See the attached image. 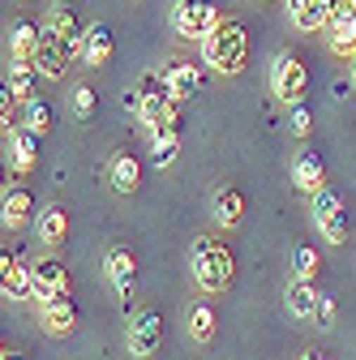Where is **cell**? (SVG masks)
Returning <instances> with one entry per match:
<instances>
[{
	"label": "cell",
	"instance_id": "4316f807",
	"mask_svg": "<svg viewBox=\"0 0 356 360\" xmlns=\"http://www.w3.org/2000/svg\"><path fill=\"white\" fill-rule=\"evenodd\" d=\"M48 26H52V30H61V34H65V39L73 43V48L82 43V34L91 30V26H82V22H77V13H73L69 5H56V9L48 13Z\"/></svg>",
	"mask_w": 356,
	"mask_h": 360
},
{
	"label": "cell",
	"instance_id": "f546056e",
	"mask_svg": "<svg viewBox=\"0 0 356 360\" xmlns=\"http://www.w3.org/2000/svg\"><path fill=\"white\" fill-rule=\"evenodd\" d=\"M69 103H73V116H77V120H95V112H99V99H95L91 86H77Z\"/></svg>",
	"mask_w": 356,
	"mask_h": 360
},
{
	"label": "cell",
	"instance_id": "d6986e66",
	"mask_svg": "<svg viewBox=\"0 0 356 360\" xmlns=\"http://www.w3.org/2000/svg\"><path fill=\"white\" fill-rule=\"evenodd\" d=\"M210 214H215L219 228H236V223L245 219V198H241L236 189H215V198H210Z\"/></svg>",
	"mask_w": 356,
	"mask_h": 360
},
{
	"label": "cell",
	"instance_id": "e0dca14e",
	"mask_svg": "<svg viewBox=\"0 0 356 360\" xmlns=\"http://www.w3.org/2000/svg\"><path fill=\"white\" fill-rule=\"evenodd\" d=\"M112 30H103V26H91L82 34V43H77V56H82V65H91V69H99L108 56H112Z\"/></svg>",
	"mask_w": 356,
	"mask_h": 360
},
{
	"label": "cell",
	"instance_id": "ffe728a7",
	"mask_svg": "<svg viewBox=\"0 0 356 360\" xmlns=\"http://www.w3.org/2000/svg\"><path fill=\"white\" fill-rule=\"evenodd\" d=\"M318 304H322V296H318V283L314 279H292V288H288V309L296 313V318H314L318 313Z\"/></svg>",
	"mask_w": 356,
	"mask_h": 360
},
{
	"label": "cell",
	"instance_id": "9a60e30c",
	"mask_svg": "<svg viewBox=\"0 0 356 360\" xmlns=\"http://www.w3.org/2000/svg\"><path fill=\"white\" fill-rule=\"evenodd\" d=\"M163 82H167V90H172V99H193L198 90H202V73L189 65V60H172V65H163Z\"/></svg>",
	"mask_w": 356,
	"mask_h": 360
},
{
	"label": "cell",
	"instance_id": "44dd1931",
	"mask_svg": "<svg viewBox=\"0 0 356 360\" xmlns=\"http://www.w3.org/2000/svg\"><path fill=\"white\" fill-rule=\"evenodd\" d=\"M138 185H142V163L120 150V155L112 159V189H116V193H133Z\"/></svg>",
	"mask_w": 356,
	"mask_h": 360
},
{
	"label": "cell",
	"instance_id": "d4e9b609",
	"mask_svg": "<svg viewBox=\"0 0 356 360\" xmlns=\"http://www.w3.org/2000/svg\"><path fill=\"white\" fill-rule=\"evenodd\" d=\"M30 210H34V198H30V189H22V185H9V189H5V223H9V228H22V223L30 219Z\"/></svg>",
	"mask_w": 356,
	"mask_h": 360
},
{
	"label": "cell",
	"instance_id": "6da1fadb",
	"mask_svg": "<svg viewBox=\"0 0 356 360\" xmlns=\"http://www.w3.org/2000/svg\"><path fill=\"white\" fill-rule=\"evenodd\" d=\"M189 270H193V283L210 296L219 292H228L232 275H236V262H232V249L224 240H215V236H198L193 249H189Z\"/></svg>",
	"mask_w": 356,
	"mask_h": 360
},
{
	"label": "cell",
	"instance_id": "ba28073f",
	"mask_svg": "<svg viewBox=\"0 0 356 360\" xmlns=\"http://www.w3.org/2000/svg\"><path fill=\"white\" fill-rule=\"evenodd\" d=\"M163 343V318L155 309H142V313H133V322H129V352L138 356V360H151Z\"/></svg>",
	"mask_w": 356,
	"mask_h": 360
},
{
	"label": "cell",
	"instance_id": "9c48e42d",
	"mask_svg": "<svg viewBox=\"0 0 356 360\" xmlns=\"http://www.w3.org/2000/svg\"><path fill=\"white\" fill-rule=\"evenodd\" d=\"M326 43L339 56H356V0H335L326 22Z\"/></svg>",
	"mask_w": 356,
	"mask_h": 360
},
{
	"label": "cell",
	"instance_id": "52a82bcc",
	"mask_svg": "<svg viewBox=\"0 0 356 360\" xmlns=\"http://www.w3.org/2000/svg\"><path fill=\"white\" fill-rule=\"evenodd\" d=\"M314 223L322 228V236H326L331 245H343V240H348V210H343L339 193H331L326 185L314 193Z\"/></svg>",
	"mask_w": 356,
	"mask_h": 360
},
{
	"label": "cell",
	"instance_id": "d6a6232c",
	"mask_svg": "<svg viewBox=\"0 0 356 360\" xmlns=\"http://www.w3.org/2000/svg\"><path fill=\"white\" fill-rule=\"evenodd\" d=\"M314 318H318L322 326H331V322H335V300H331V296H322V304H318V313H314Z\"/></svg>",
	"mask_w": 356,
	"mask_h": 360
},
{
	"label": "cell",
	"instance_id": "7a4b0ae2",
	"mask_svg": "<svg viewBox=\"0 0 356 360\" xmlns=\"http://www.w3.org/2000/svg\"><path fill=\"white\" fill-rule=\"evenodd\" d=\"M202 56L215 73H224V77H236L245 65H249V34L241 22H219L215 34L202 43Z\"/></svg>",
	"mask_w": 356,
	"mask_h": 360
},
{
	"label": "cell",
	"instance_id": "f1b7e54d",
	"mask_svg": "<svg viewBox=\"0 0 356 360\" xmlns=\"http://www.w3.org/2000/svg\"><path fill=\"white\" fill-rule=\"evenodd\" d=\"M292 270H296L300 279H318V270H322V257H318V249L296 245V253H292Z\"/></svg>",
	"mask_w": 356,
	"mask_h": 360
},
{
	"label": "cell",
	"instance_id": "8992f818",
	"mask_svg": "<svg viewBox=\"0 0 356 360\" xmlns=\"http://www.w3.org/2000/svg\"><path fill=\"white\" fill-rule=\"evenodd\" d=\"M73 52H77L73 43H69L61 30H52L48 22H43V43H39V52H34V69H39L43 77H65Z\"/></svg>",
	"mask_w": 356,
	"mask_h": 360
},
{
	"label": "cell",
	"instance_id": "7c38bea8",
	"mask_svg": "<svg viewBox=\"0 0 356 360\" xmlns=\"http://www.w3.org/2000/svg\"><path fill=\"white\" fill-rule=\"evenodd\" d=\"M30 270H34V300H39V304L52 300V296H61V292H69V270H65L56 257H43V262H34Z\"/></svg>",
	"mask_w": 356,
	"mask_h": 360
},
{
	"label": "cell",
	"instance_id": "2e32d148",
	"mask_svg": "<svg viewBox=\"0 0 356 360\" xmlns=\"http://www.w3.org/2000/svg\"><path fill=\"white\" fill-rule=\"evenodd\" d=\"M331 9H335V0H288V18L300 30H326Z\"/></svg>",
	"mask_w": 356,
	"mask_h": 360
},
{
	"label": "cell",
	"instance_id": "e575fe53",
	"mask_svg": "<svg viewBox=\"0 0 356 360\" xmlns=\"http://www.w3.org/2000/svg\"><path fill=\"white\" fill-rule=\"evenodd\" d=\"M0 360H26V356H18V352H5V356H0Z\"/></svg>",
	"mask_w": 356,
	"mask_h": 360
},
{
	"label": "cell",
	"instance_id": "5bb4252c",
	"mask_svg": "<svg viewBox=\"0 0 356 360\" xmlns=\"http://www.w3.org/2000/svg\"><path fill=\"white\" fill-rule=\"evenodd\" d=\"M5 138H9V163H13L18 172H30L34 159H39V129H30V124H13Z\"/></svg>",
	"mask_w": 356,
	"mask_h": 360
},
{
	"label": "cell",
	"instance_id": "cb8c5ba5",
	"mask_svg": "<svg viewBox=\"0 0 356 360\" xmlns=\"http://www.w3.org/2000/svg\"><path fill=\"white\" fill-rule=\"evenodd\" d=\"M39 236H43V245H61L65 236H69V210L65 206H48L39 214Z\"/></svg>",
	"mask_w": 356,
	"mask_h": 360
},
{
	"label": "cell",
	"instance_id": "8fae6325",
	"mask_svg": "<svg viewBox=\"0 0 356 360\" xmlns=\"http://www.w3.org/2000/svg\"><path fill=\"white\" fill-rule=\"evenodd\" d=\"M0 288H5L9 300H30L34 296V270L22 257L5 253V257H0Z\"/></svg>",
	"mask_w": 356,
	"mask_h": 360
},
{
	"label": "cell",
	"instance_id": "5b68a950",
	"mask_svg": "<svg viewBox=\"0 0 356 360\" xmlns=\"http://www.w3.org/2000/svg\"><path fill=\"white\" fill-rule=\"evenodd\" d=\"M271 90H275V99L284 103H300L305 99V90H309V69L296 52H279L271 60Z\"/></svg>",
	"mask_w": 356,
	"mask_h": 360
},
{
	"label": "cell",
	"instance_id": "83f0119b",
	"mask_svg": "<svg viewBox=\"0 0 356 360\" xmlns=\"http://www.w3.org/2000/svg\"><path fill=\"white\" fill-rule=\"evenodd\" d=\"M189 335H193L198 343H210V339H215V304L198 300V304L189 309Z\"/></svg>",
	"mask_w": 356,
	"mask_h": 360
},
{
	"label": "cell",
	"instance_id": "ac0fdd59",
	"mask_svg": "<svg viewBox=\"0 0 356 360\" xmlns=\"http://www.w3.org/2000/svg\"><path fill=\"white\" fill-rule=\"evenodd\" d=\"M292 180H296V189L318 193V189L326 185V163H322V155H318V150H305V155L296 159V167H292Z\"/></svg>",
	"mask_w": 356,
	"mask_h": 360
},
{
	"label": "cell",
	"instance_id": "836d02e7",
	"mask_svg": "<svg viewBox=\"0 0 356 360\" xmlns=\"http://www.w3.org/2000/svg\"><path fill=\"white\" fill-rule=\"evenodd\" d=\"M300 360H326V356H318V352H305V356H300Z\"/></svg>",
	"mask_w": 356,
	"mask_h": 360
},
{
	"label": "cell",
	"instance_id": "603a6c76",
	"mask_svg": "<svg viewBox=\"0 0 356 360\" xmlns=\"http://www.w3.org/2000/svg\"><path fill=\"white\" fill-rule=\"evenodd\" d=\"M176 155H181V129H155L151 133V163L167 167Z\"/></svg>",
	"mask_w": 356,
	"mask_h": 360
},
{
	"label": "cell",
	"instance_id": "7402d4cb",
	"mask_svg": "<svg viewBox=\"0 0 356 360\" xmlns=\"http://www.w3.org/2000/svg\"><path fill=\"white\" fill-rule=\"evenodd\" d=\"M39 43H43V30L34 22H18L13 34H9V52H13V60H34Z\"/></svg>",
	"mask_w": 356,
	"mask_h": 360
},
{
	"label": "cell",
	"instance_id": "4fadbf2b",
	"mask_svg": "<svg viewBox=\"0 0 356 360\" xmlns=\"http://www.w3.org/2000/svg\"><path fill=\"white\" fill-rule=\"evenodd\" d=\"M103 270H108V279L116 283L120 300H129V296H133V288H138V262H133V253H129V249H108Z\"/></svg>",
	"mask_w": 356,
	"mask_h": 360
},
{
	"label": "cell",
	"instance_id": "3957f363",
	"mask_svg": "<svg viewBox=\"0 0 356 360\" xmlns=\"http://www.w3.org/2000/svg\"><path fill=\"white\" fill-rule=\"evenodd\" d=\"M138 112H142V124L151 133L155 129H181V99H172V90L163 82V69L146 73L138 82Z\"/></svg>",
	"mask_w": 356,
	"mask_h": 360
},
{
	"label": "cell",
	"instance_id": "277c9868",
	"mask_svg": "<svg viewBox=\"0 0 356 360\" xmlns=\"http://www.w3.org/2000/svg\"><path fill=\"white\" fill-rule=\"evenodd\" d=\"M219 22L224 18H219L215 0H176V9H172V30L181 39H193V43H206Z\"/></svg>",
	"mask_w": 356,
	"mask_h": 360
},
{
	"label": "cell",
	"instance_id": "30bf717a",
	"mask_svg": "<svg viewBox=\"0 0 356 360\" xmlns=\"http://www.w3.org/2000/svg\"><path fill=\"white\" fill-rule=\"evenodd\" d=\"M39 326L48 330L52 339H65V335L77 330V304L69 300V292H61V296H52V300L39 304Z\"/></svg>",
	"mask_w": 356,
	"mask_h": 360
},
{
	"label": "cell",
	"instance_id": "484cf974",
	"mask_svg": "<svg viewBox=\"0 0 356 360\" xmlns=\"http://www.w3.org/2000/svg\"><path fill=\"white\" fill-rule=\"evenodd\" d=\"M34 77H39L34 60H9V82H5V86H9V95L30 103V86H34Z\"/></svg>",
	"mask_w": 356,
	"mask_h": 360
},
{
	"label": "cell",
	"instance_id": "4dcf8cb0",
	"mask_svg": "<svg viewBox=\"0 0 356 360\" xmlns=\"http://www.w3.org/2000/svg\"><path fill=\"white\" fill-rule=\"evenodd\" d=\"M26 124H30V129H39V133H48V129H52V108H48V103H34V99H30Z\"/></svg>",
	"mask_w": 356,
	"mask_h": 360
},
{
	"label": "cell",
	"instance_id": "1f68e13d",
	"mask_svg": "<svg viewBox=\"0 0 356 360\" xmlns=\"http://www.w3.org/2000/svg\"><path fill=\"white\" fill-rule=\"evenodd\" d=\"M288 129L296 133V138H305V133H309V129H314V116H309V108H300V103H296V112H292V120H288Z\"/></svg>",
	"mask_w": 356,
	"mask_h": 360
},
{
	"label": "cell",
	"instance_id": "d590c367",
	"mask_svg": "<svg viewBox=\"0 0 356 360\" xmlns=\"http://www.w3.org/2000/svg\"><path fill=\"white\" fill-rule=\"evenodd\" d=\"M352 82H356V60H352Z\"/></svg>",
	"mask_w": 356,
	"mask_h": 360
}]
</instances>
